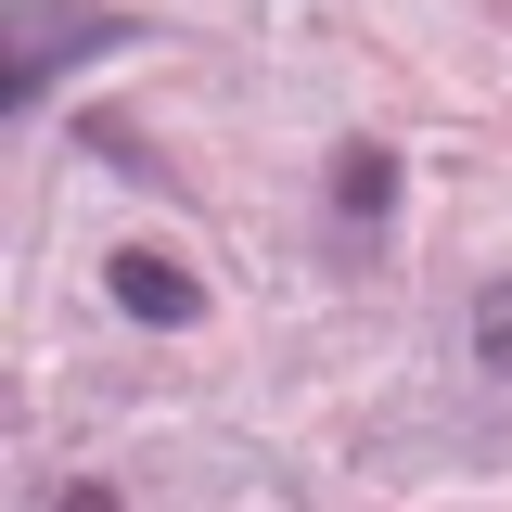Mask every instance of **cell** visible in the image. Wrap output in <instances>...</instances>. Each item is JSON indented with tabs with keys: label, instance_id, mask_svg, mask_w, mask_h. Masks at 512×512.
<instances>
[{
	"label": "cell",
	"instance_id": "cell-1",
	"mask_svg": "<svg viewBox=\"0 0 512 512\" xmlns=\"http://www.w3.org/2000/svg\"><path fill=\"white\" fill-rule=\"evenodd\" d=\"M103 282H116V308H128V320H167V333H180V320H205V282H192V269H167L154 244H141V256H116Z\"/></svg>",
	"mask_w": 512,
	"mask_h": 512
},
{
	"label": "cell",
	"instance_id": "cell-3",
	"mask_svg": "<svg viewBox=\"0 0 512 512\" xmlns=\"http://www.w3.org/2000/svg\"><path fill=\"white\" fill-rule=\"evenodd\" d=\"M474 359L512 384V282H487V295H474Z\"/></svg>",
	"mask_w": 512,
	"mask_h": 512
},
{
	"label": "cell",
	"instance_id": "cell-2",
	"mask_svg": "<svg viewBox=\"0 0 512 512\" xmlns=\"http://www.w3.org/2000/svg\"><path fill=\"white\" fill-rule=\"evenodd\" d=\"M384 192H397L384 141H346V154H333V205H346V218H384Z\"/></svg>",
	"mask_w": 512,
	"mask_h": 512
},
{
	"label": "cell",
	"instance_id": "cell-4",
	"mask_svg": "<svg viewBox=\"0 0 512 512\" xmlns=\"http://www.w3.org/2000/svg\"><path fill=\"white\" fill-rule=\"evenodd\" d=\"M52 512H116V487H64V500Z\"/></svg>",
	"mask_w": 512,
	"mask_h": 512
}]
</instances>
